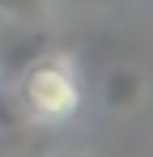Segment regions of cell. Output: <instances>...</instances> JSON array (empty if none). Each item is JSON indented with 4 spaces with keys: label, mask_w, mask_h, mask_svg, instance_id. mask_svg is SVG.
Listing matches in <instances>:
<instances>
[{
    "label": "cell",
    "mask_w": 153,
    "mask_h": 157,
    "mask_svg": "<svg viewBox=\"0 0 153 157\" xmlns=\"http://www.w3.org/2000/svg\"><path fill=\"white\" fill-rule=\"evenodd\" d=\"M81 102H85V85H81V77L68 59H38V64L26 68L22 106L34 123H43V128L68 123L81 115Z\"/></svg>",
    "instance_id": "1"
}]
</instances>
